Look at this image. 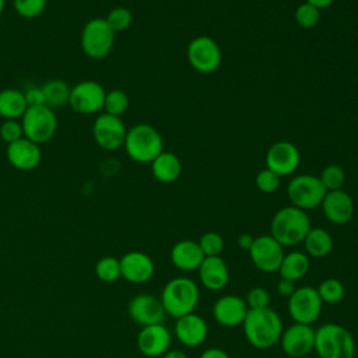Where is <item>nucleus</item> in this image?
Segmentation results:
<instances>
[{
  "instance_id": "obj_1",
  "label": "nucleus",
  "mask_w": 358,
  "mask_h": 358,
  "mask_svg": "<svg viewBox=\"0 0 358 358\" xmlns=\"http://www.w3.org/2000/svg\"><path fill=\"white\" fill-rule=\"evenodd\" d=\"M248 343L257 350L271 348L282 334V320L271 308L249 309L242 323Z\"/></svg>"
},
{
  "instance_id": "obj_2",
  "label": "nucleus",
  "mask_w": 358,
  "mask_h": 358,
  "mask_svg": "<svg viewBox=\"0 0 358 358\" xmlns=\"http://www.w3.org/2000/svg\"><path fill=\"white\" fill-rule=\"evenodd\" d=\"M310 228V220L306 211L288 206L274 214L270 224V235L281 246H294L303 242Z\"/></svg>"
},
{
  "instance_id": "obj_3",
  "label": "nucleus",
  "mask_w": 358,
  "mask_h": 358,
  "mask_svg": "<svg viewBox=\"0 0 358 358\" xmlns=\"http://www.w3.org/2000/svg\"><path fill=\"white\" fill-rule=\"evenodd\" d=\"M199 298L200 291L193 280L187 277H176L165 284L159 299L165 313L171 317L179 319L185 315L193 313L199 303Z\"/></svg>"
},
{
  "instance_id": "obj_4",
  "label": "nucleus",
  "mask_w": 358,
  "mask_h": 358,
  "mask_svg": "<svg viewBox=\"0 0 358 358\" xmlns=\"http://www.w3.org/2000/svg\"><path fill=\"white\" fill-rule=\"evenodd\" d=\"M130 159L138 164H151L164 151V141L159 131L147 123H138L127 129L123 144Z\"/></svg>"
},
{
  "instance_id": "obj_5",
  "label": "nucleus",
  "mask_w": 358,
  "mask_h": 358,
  "mask_svg": "<svg viewBox=\"0 0 358 358\" xmlns=\"http://www.w3.org/2000/svg\"><path fill=\"white\" fill-rule=\"evenodd\" d=\"M319 358H354L352 334L337 323H324L315 330V347Z\"/></svg>"
},
{
  "instance_id": "obj_6",
  "label": "nucleus",
  "mask_w": 358,
  "mask_h": 358,
  "mask_svg": "<svg viewBox=\"0 0 358 358\" xmlns=\"http://www.w3.org/2000/svg\"><path fill=\"white\" fill-rule=\"evenodd\" d=\"M115 35V31L109 27L105 18H91L85 22L81 31V49L91 59H103L113 48Z\"/></svg>"
},
{
  "instance_id": "obj_7",
  "label": "nucleus",
  "mask_w": 358,
  "mask_h": 358,
  "mask_svg": "<svg viewBox=\"0 0 358 358\" xmlns=\"http://www.w3.org/2000/svg\"><path fill=\"white\" fill-rule=\"evenodd\" d=\"M24 137L38 145L53 138L57 130V117L55 110L46 105L29 106L21 117Z\"/></svg>"
},
{
  "instance_id": "obj_8",
  "label": "nucleus",
  "mask_w": 358,
  "mask_h": 358,
  "mask_svg": "<svg viewBox=\"0 0 358 358\" xmlns=\"http://www.w3.org/2000/svg\"><path fill=\"white\" fill-rule=\"evenodd\" d=\"M326 193L327 192L322 185L319 176L312 173H301L294 176L287 187V194L291 206L298 207L303 211L319 207Z\"/></svg>"
},
{
  "instance_id": "obj_9",
  "label": "nucleus",
  "mask_w": 358,
  "mask_h": 358,
  "mask_svg": "<svg viewBox=\"0 0 358 358\" xmlns=\"http://www.w3.org/2000/svg\"><path fill=\"white\" fill-rule=\"evenodd\" d=\"M186 56L190 66L201 74H210L215 71L220 67L222 59L220 45L215 39L207 35L193 38L187 45Z\"/></svg>"
},
{
  "instance_id": "obj_10",
  "label": "nucleus",
  "mask_w": 358,
  "mask_h": 358,
  "mask_svg": "<svg viewBox=\"0 0 358 358\" xmlns=\"http://www.w3.org/2000/svg\"><path fill=\"white\" fill-rule=\"evenodd\" d=\"M322 299L313 287H299L288 298V312L295 323L310 324L322 312Z\"/></svg>"
},
{
  "instance_id": "obj_11",
  "label": "nucleus",
  "mask_w": 358,
  "mask_h": 358,
  "mask_svg": "<svg viewBox=\"0 0 358 358\" xmlns=\"http://www.w3.org/2000/svg\"><path fill=\"white\" fill-rule=\"evenodd\" d=\"M127 129L119 116L101 113L92 124V136L98 147L105 151H115L123 147Z\"/></svg>"
},
{
  "instance_id": "obj_12",
  "label": "nucleus",
  "mask_w": 358,
  "mask_h": 358,
  "mask_svg": "<svg viewBox=\"0 0 358 358\" xmlns=\"http://www.w3.org/2000/svg\"><path fill=\"white\" fill-rule=\"evenodd\" d=\"M106 91L94 80H85L71 87L69 105L81 115H94L103 109Z\"/></svg>"
},
{
  "instance_id": "obj_13",
  "label": "nucleus",
  "mask_w": 358,
  "mask_h": 358,
  "mask_svg": "<svg viewBox=\"0 0 358 358\" xmlns=\"http://www.w3.org/2000/svg\"><path fill=\"white\" fill-rule=\"evenodd\" d=\"M253 264L263 273H275L284 257V246H281L271 235H260L255 238L248 250Z\"/></svg>"
},
{
  "instance_id": "obj_14",
  "label": "nucleus",
  "mask_w": 358,
  "mask_h": 358,
  "mask_svg": "<svg viewBox=\"0 0 358 358\" xmlns=\"http://www.w3.org/2000/svg\"><path fill=\"white\" fill-rule=\"evenodd\" d=\"M301 162L298 147L287 140L275 141L266 152V168L271 169L278 176L292 175Z\"/></svg>"
},
{
  "instance_id": "obj_15",
  "label": "nucleus",
  "mask_w": 358,
  "mask_h": 358,
  "mask_svg": "<svg viewBox=\"0 0 358 358\" xmlns=\"http://www.w3.org/2000/svg\"><path fill=\"white\" fill-rule=\"evenodd\" d=\"M129 316L133 322L144 326L159 324L165 319V310L161 299L150 294H138L130 299L127 306Z\"/></svg>"
},
{
  "instance_id": "obj_16",
  "label": "nucleus",
  "mask_w": 358,
  "mask_h": 358,
  "mask_svg": "<svg viewBox=\"0 0 358 358\" xmlns=\"http://www.w3.org/2000/svg\"><path fill=\"white\" fill-rule=\"evenodd\" d=\"M282 351L294 358L309 354L315 347V330L310 324L294 323L282 330L280 337Z\"/></svg>"
},
{
  "instance_id": "obj_17",
  "label": "nucleus",
  "mask_w": 358,
  "mask_h": 358,
  "mask_svg": "<svg viewBox=\"0 0 358 358\" xmlns=\"http://www.w3.org/2000/svg\"><path fill=\"white\" fill-rule=\"evenodd\" d=\"M119 260L122 277L131 284H144L154 275V262L144 252L131 250L124 253Z\"/></svg>"
},
{
  "instance_id": "obj_18",
  "label": "nucleus",
  "mask_w": 358,
  "mask_h": 358,
  "mask_svg": "<svg viewBox=\"0 0 358 358\" xmlns=\"http://www.w3.org/2000/svg\"><path fill=\"white\" fill-rule=\"evenodd\" d=\"M171 340V331L162 323L144 326L137 336V347L145 357H161L169 350Z\"/></svg>"
},
{
  "instance_id": "obj_19",
  "label": "nucleus",
  "mask_w": 358,
  "mask_h": 358,
  "mask_svg": "<svg viewBox=\"0 0 358 358\" xmlns=\"http://www.w3.org/2000/svg\"><path fill=\"white\" fill-rule=\"evenodd\" d=\"M324 217L336 225L347 224L354 215L352 197L343 189L327 192L320 204Z\"/></svg>"
},
{
  "instance_id": "obj_20",
  "label": "nucleus",
  "mask_w": 358,
  "mask_h": 358,
  "mask_svg": "<svg viewBox=\"0 0 358 358\" xmlns=\"http://www.w3.org/2000/svg\"><path fill=\"white\" fill-rule=\"evenodd\" d=\"M249 308L238 295H224L213 306V316L224 327H236L243 323Z\"/></svg>"
},
{
  "instance_id": "obj_21",
  "label": "nucleus",
  "mask_w": 358,
  "mask_h": 358,
  "mask_svg": "<svg viewBox=\"0 0 358 358\" xmlns=\"http://www.w3.org/2000/svg\"><path fill=\"white\" fill-rule=\"evenodd\" d=\"M6 155L7 161L18 171H32L42 159L39 145L25 137L8 144Z\"/></svg>"
},
{
  "instance_id": "obj_22",
  "label": "nucleus",
  "mask_w": 358,
  "mask_h": 358,
  "mask_svg": "<svg viewBox=\"0 0 358 358\" xmlns=\"http://www.w3.org/2000/svg\"><path fill=\"white\" fill-rule=\"evenodd\" d=\"M208 327L204 319L196 313L185 315L176 319L175 336L186 347H197L207 338Z\"/></svg>"
},
{
  "instance_id": "obj_23",
  "label": "nucleus",
  "mask_w": 358,
  "mask_h": 358,
  "mask_svg": "<svg viewBox=\"0 0 358 358\" xmlns=\"http://www.w3.org/2000/svg\"><path fill=\"white\" fill-rule=\"evenodd\" d=\"M197 271L201 284L210 291L222 289L229 278L227 263L220 256H206Z\"/></svg>"
},
{
  "instance_id": "obj_24",
  "label": "nucleus",
  "mask_w": 358,
  "mask_h": 358,
  "mask_svg": "<svg viewBox=\"0 0 358 358\" xmlns=\"http://www.w3.org/2000/svg\"><path fill=\"white\" fill-rule=\"evenodd\" d=\"M204 253L201 252L199 242L192 239H183L173 245L171 250V260L173 266L182 271H194L200 267Z\"/></svg>"
},
{
  "instance_id": "obj_25",
  "label": "nucleus",
  "mask_w": 358,
  "mask_h": 358,
  "mask_svg": "<svg viewBox=\"0 0 358 358\" xmlns=\"http://www.w3.org/2000/svg\"><path fill=\"white\" fill-rule=\"evenodd\" d=\"M150 165L152 176L161 183H172L182 173V161L171 151L159 152Z\"/></svg>"
},
{
  "instance_id": "obj_26",
  "label": "nucleus",
  "mask_w": 358,
  "mask_h": 358,
  "mask_svg": "<svg viewBox=\"0 0 358 358\" xmlns=\"http://www.w3.org/2000/svg\"><path fill=\"white\" fill-rule=\"evenodd\" d=\"M309 266H310V262L308 255L299 250H294L284 255L278 273L281 278L295 282L306 275V273L309 271Z\"/></svg>"
},
{
  "instance_id": "obj_27",
  "label": "nucleus",
  "mask_w": 358,
  "mask_h": 358,
  "mask_svg": "<svg viewBox=\"0 0 358 358\" xmlns=\"http://www.w3.org/2000/svg\"><path fill=\"white\" fill-rule=\"evenodd\" d=\"M28 109L24 92L15 88L0 91V116L7 119H20Z\"/></svg>"
},
{
  "instance_id": "obj_28",
  "label": "nucleus",
  "mask_w": 358,
  "mask_h": 358,
  "mask_svg": "<svg viewBox=\"0 0 358 358\" xmlns=\"http://www.w3.org/2000/svg\"><path fill=\"white\" fill-rule=\"evenodd\" d=\"M306 255L310 257H326L333 249V238L324 228H310L303 239Z\"/></svg>"
},
{
  "instance_id": "obj_29",
  "label": "nucleus",
  "mask_w": 358,
  "mask_h": 358,
  "mask_svg": "<svg viewBox=\"0 0 358 358\" xmlns=\"http://www.w3.org/2000/svg\"><path fill=\"white\" fill-rule=\"evenodd\" d=\"M41 88L43 92L45 105L52 108L53 110L57 108H63L64 105L69 103L71 88L69 87V84L66 81L59 80V78L49 80Z\"/></svg>"
},
{
  "instance_id": "obj_30",
  "label": "nucleus",
  "mask_w": 358,
  "mask_h": 358,
  "mask_svg": "<svg viewBox=\"0 0 358 358\" xmlns=\"http://www.w3.org/2000/svg\"><path fill=\"white\" fill-rule=\"evenodd\" d=\"M95 275L102 282H115L122 277L120 260L113 256H103L95 264Z\"/></svg>"
},
{
  "instance_id": "obj_31",
  "label": "nucleus",
  "mask_w": 358,
  "mask_h": 358,
  "mask_svg": "<svg viewBox=\"0 0 358 358\" xmlns=\"http://www.w3.org/2000/svg\"><path fill=\"white\" fill-rule=\"evenodd\" d=\"M319 179L324 186L326 192L338 190V189H343L345 183V172L340 165L329 164L319 173Z\"/></svg>"
},
{
  "instance_id": "obj_32",
  "label": "nucleus",
  "mask_w": 358,
  "mask_h": 358,
  "mask_svg": "<svg viewBox=\"0 0 358 358\" xmlns=\"http://www.w3.org/2000/svg\"><path fill=\"white\" fill-rule=\"evenodd\" d=\"M323 303L334 305L344 296V285L337 278H326L316 288Z\"/></svg>"
},
{
  "instance_id": "obj_33",
  "label": "nucleus",
  "mask_w": 358,
  "mask_h": 358,
  "mask_svg": "<svg viewBox=\"0 0 358 358\" xmlns=\"http://www.w3.org/2000/svg\"><path fill=\"white\" fill-rule=\"evenodd\" d=\"M129 108V96L122 90H110L105 95L103 110L113 116H122Z\"/></svg>"
},
{
  "instance_id": "obj_34",
  "label": "nucleus",
  "mask_w": 358,
  "mask_h": 358,
  "mask_svg": "<svg viewBox=\"0 0 358 358\" xmlns=\"http://www.w3.org/2000/svg\"><path fill=\"white\" fill-rule=\"evenodd\" d=\"M294 18H295V22L301 28L309 29V28H313L319 22V20H320V10L316 8L315 6H312L310 3L303 1V3H301L296 7Z\"/></svg>"
},
{
  "instance_id": "obj_35",
  "label": "nucleus",
  "mask_w": 358,
  "mask_h": 358,
  "mask_svg": "<svg viewBox=\"0 0 358 358\" xmlns=\"http://www.w3.org/2000/svg\"><path fill=\"white\" fill-rule=\"evenodd\" d=\"M105 20L109 24V27L115 31V34H117V32L126 31L131 25L133 15H131V11L129 8L119 6V7L112 8L108 13Z\"/></svg>"
},
{
  "instance_id": "obj_36",
  "label": "nucleus",
  "mask_w": 358,
  "mask_h": 358,
  "mask_svg": "<svg viewBox=\"0 0 358 358\" xmlns=\"http://www.w3.org/2000/svg\"><path fill=\"white\" fill-rule=\"evenodd\" d=\"M48 0H14L15 13L27 20L39 17L46 8Z\"/></svg>"
},
{
  "instance_id": "obj_37",
  "label": "nucleus",
  "mask_w": 358,
  "mask_h": 358,
  "mask_svg": "<svg viewBox=\"0 0 358 358\" xmlns=\"http://www.w3.org/2000/svg\"><path fill=\"white\" fill-rule=\"evenodd\" d=\"M199 246L204 256H220L224 249V238L214 231L206 232L199 239Z\"/></svg>"
},
{
  "instance_id": "obj_38",
  "label": "nucleus",
  "mask_w": 358,
  "mask_h": 358,
  "mask_svg": "<svg viewBox=\"0 0 358 358\" xmlns=\"http://www.w3.org/2000/svg\"><path fill=\"white\" fill-rule=\"evenodd\" d=\"M255 183H256V187L262 193H267V194L268 193H274L280 187L281 176L274 173L271 169L264 168V169L257 172V175L255 178Z\"/></svg>"
},
{
  "instance_id": "obj_39",
  "label": "nucleus",
  "mask_w": 358,
  "mask_h": 358,
  "mask_svg": "<svg viewBox=\"0 0 358 358\" xmlns=\"http://www.w3.org/2000/svg\"><path fill=\"white\" fill-rule=\"evenodd\" d=\"M0 137L8 145L24 137L22 124L18 119H7L0 126Z\"/></svg>"
},
{
  "instance_id": "obj_40",
  "label": "nucleus",
  "mask_w": 358,
  "mask_h": 358,
  "mask_svg": "<svg viewBox=\"0 0 358 358\" xmlns=\"http://www.w3.org/2000/svg\"><path fill=\"white\" fill-rule=\"evenodd\" d=\"M270 303V294L263 287H255L249 289L246 295V305L249 309H262L268 308Z\"/></svg>"
},
{
  "instance_id": "obj_41",
  "label": "nucleus",
  "mask_w": 358,
  "mask_h": 358,
  "mask_svg": "<svg viewBox=\"0 0 358 358\" xmlns=\"http://www.w3.org/2000/svg\"><path fill=\"white\" fill-rule=\"evenodd\" d=\"M25 101L28 108L29 106H41L45 105V98H43V92L41 87H31L24 92Z\"/></svg>"
},
{
  "instance_id": "obj_42",
  "label": "nucleus",
  "mask_w": 358,
  "mask_h": 358,
  "mask_svg": "<svg viewBox=\"0 0 358 358\" xmlns=\"http://www.w3.org/2000/svg\"><path fill=\"white\" fill-rule=\"evenodd\" d=\"M295 289H296V288H295V282H294V281H289V280L281 278V280L278 281V284H277V291H278V294H280L281 296H285V298H289V296L294 294Z\"/></svg>"
},
{
  "instance_id": "obj_43",
  "label": "nucleus",
  "mask_w": 358,
  "mask_h": 358,
  "mask_svg": "<svg viewBox=\"0 0 358 358\" xmlns=\"http://www.w3.org/2000/svg\"><path fill=\"white\" fill-rule=\"evenodd\" d=\"M200 358H229V355H228L224 350L213 347V348L204 350V351L201 352Z\"/></svg>"
},
{
  "instance_id": "obj_44",
  "label": "nucleus",
  "mask_w": 358,
  "mask_h": 358,
  "mask_svg": "<svg viewBox=\"0 0 358 358\" xmlns=\"http://www.w3.org/2000/svg\"><path fill=\"white\" fill-rule=\"evenodd\" d=\"M255 238L250 235V234H242L239 238H238V245L239 248H242L243 250H249L252 243H253Z\"/></svg>"
},
{
  "instance_id": "obj_45",
  "label": "nucleus",
  "mask_w": 358,
  "mask_h": 358,
  "mask_svg": "<svg viewBox=\"0 0 358 358\" xmlns=\"http://www.w3.org/2000/svg\"><path fill=\"white\" fill-rule=\"evenodd\" d=\"M305 1L310 3L312 6H315V7H316V8H319V10H323V8L330 7V6L333 4V1H334V0H305Z\"/></svg>"
},
{
  "instance_id": "obj_46",
  "label": "nucleus",
  "mask_w": 358,
  "mask_h": 358,
  "mask_svg": "<svg viewBox=\"0 0 358 358\" xmlns=\"http://www.w3.org/2000/svg\"><path fill=\"white\" fill-rule=\"evenodd\" d=\"M162 358H189L183 351H180V350H168L164 355H162Z\"/></svg>"
},
{
  "instance_id": "obj_47",
  "label": "nucleus",
  "mask_w": 358,
  "mask_h": 358,
  "mask_svg": "<svg viewBox=\"0 0 358 358\" xmlns=\"http://www.w3.org/2000/svg\"><path fill=\"white\" fill-rule=\"evenodd\" d=\"M4 7H6V0H0V15L4 11Z\"/></svg>"
}]
</instances>
